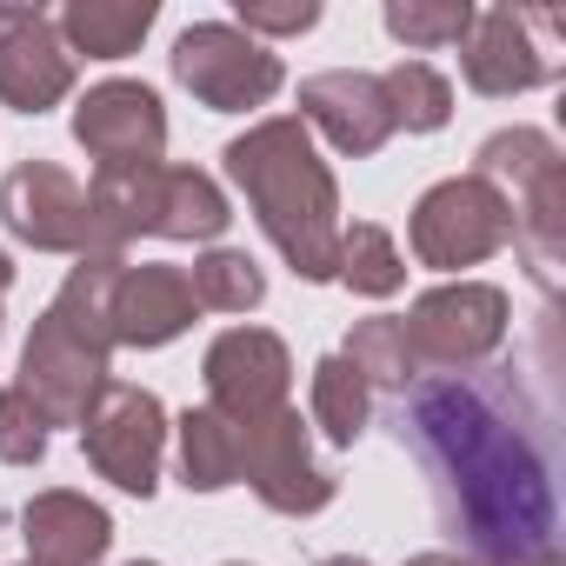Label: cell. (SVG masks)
I'll list each match as a JSON object with an SVG mask.
<instances>
[{
  "label": "cell",
  "mask_w": 566,
  "mask_h": 566,
  "mask_svg": "<svg viewBox=\"0 0 566 566\" xmlns=\"http://www.w3.org/2000/svg\"><path fill=\"white\" fill-rule=\"evenodd\" d=\"M227 566H247V559H227Z\"/></svg>",
  "instance_id": "e575fe53"
},
{
  "label": "cell",
  "mask_w": 566,
  "mask_h": 566,
  "mask_svg": "<svg viewBox=\"0 0 566 566\" xmlns=\"http://www.w3.org/2000/svg\"><path fill=\"white\" fill-rule=\"evenodd\" d=\"M187 287H193V307H213V314H253L266 301V273L253 253L240 247H207L187 273Z\"/></svg>",
  "instance_id": "603a6c76"
},
{
  "label": "cell",
  "mask_w": 566,
  "mask_h": 566,
  "mask_svg": "<svg viewBox=\"0 0 566 566\" xmlns=\"http://www.w3.org/2000/svg\"><path fill=\"white\" fill-rule=\"evenodd\" d=\"M407 240H413V260L420 266L460 273V266H480L500 247H513V207L480 174H453V180H440V187H427L413 200Z\"/></svg>",
  "instance_id": "5b68a950"
},
{
  "label": "cell",
  "mask_w": 566,
  "mask_h": 566,
  "mask_svg": "<svg viewBox=\"0 0 566 566\" xmlns=\"http://www.w3.org/2000/svg\"><path fill=\"white\" fill-rule=\"evenodd\" d=\"M480 8H467V0H387V34L413 54H433V48H460L467 28H473Z\"/></svg>",
  "instance_id": "4316f807"
},
{
  "label": "cell",
  "mask_w": 566,
  "mask_h": 566,
  "mask_svg": "<svg viewBox=\"0 0 566 566\" xmlns=\"http://www.w3.org/2000/svg\"><path fill=\"white\" fill-rule=\"evenodd\" d=\"M127 566H160V559H127Z\"/></svg>",
  "instance_id": "836d02e7"
},
{
  "label": "cell",
  "mask_w": 566,
  "mask_h": 566,
  "mask_svg": "<svg viewBox=\"0 0 566 566\" xmlns=\"http://www.w3.org/2000/svg\"><path fill=\"white\" fill-rule=\"evenodd\" d=\"M193 287H187V266H127L120 273V294H114V347H167L193 327Z\"/></svg>",
  "instance_id": "2e32d148"
},
{
  "label": "cell",
  "mask_w": 566,
  "mask_h": 566,
  "mask_svg": "<svg viewBox=\"0 0 566 566\" xmlns=\"http://www.w3.org/2000/svg\"><path fill=\"white\" fill-rule=\"evenodd\" d=\"M74 140L101 167H160L167 154V107L147 81H101L74 107Z\"/></svg>",
  "instance_id": "7c38bea8"
},
{
  "label": "cell",
  "mask_w": 566,
  "mask_h": 566,
  "mask_svg": "<svg viewBox=\"0 0 566 566\" xmlns=\"http://www.w3.org/2000/svg\"><path fill=\"white\" fill-rule=\"evenodd\" d=\"M334 280H347L367 301H387V294L407 287V260H400V247L380 220H354V227H340V273Z\"/></svg>",
  "instance_id": "cb8c5ba5"
},
{
  "label": "cell",
  "mask_w": 566,
  "mask_h": 566,
  "mask_svg": "<svg viewBox=\"0 0 566 566\" xmlns=\"http://www.w3.org/2000/svg\"><path fill=\"white\" fill-rule=\"evenodd\" d=\"M120 273H127V260H114V253H81L74 273L61 280V294H54V314H61L74 334H87L94 347H107V354H114V294H120Z\"/></svg>",
  "instance_id": "ffe728a7"
},
{
  "label": "cell",
  "mask_w": 566,
  "mask_h": 566,
  "mask_svg": "<svg viewBox=\"0 0 566 566\" xmlns=\"http://www.w3.org/2000/svg\"><path fill=\"white\" fill-rule=\"evenodd\" d=\"M114 354L107 347H94L87 334H74L54 307L34 321V334H28V354H21V394L34 400V413L48 420V427H81L87 413H94V400L107 394V380H114V367H107Z\"/></svg>",
  "instance_id": "9c48e42d"
},
{
  "label": "cell",
  "mask_w": 566,
  "mask_h": 566,
  "mask_svg": "<svg viewBox=\"0 0 566 566\" xmlns=\"http://www.w3.org/2000/svg\"><path fill=\"white\" fill-rule=\"evenodd\" d=\"M8 287H14V260H8V247H0V301H8Z\"/></svg>",
  "instance_id": "4dcf8cb0"
},
{
  "label": "cell",
  "mask_w": 566,
  "mask_h": 566,
  "mask_svg": "<svg viewBox=\"0 0 566 566\" xmlns=\"http://www.w3.org/2000/svg\"><path fill=\"white\" fill-rule=\"evenodd\" d=\"M240 480L253 486V500L266 513H287V520H307V513L334 506V493H340V480L314 460L301 407H273L266 420L240 427Z\"/></svg>",
  "instance_id": "52a82bcc"
},
{
  "label": "cell",
  "mask_w": 566,
  "mask_h": 566,
  "mask_svg": "<svg viewBox=\"0 0 566 566\" xmlns=\"http://www.w3.org/2000/svg\"><path fill=\"white\" fill-rule=\"evenodd\" d=\"M460 74L473 94L486 101H513V94H533L553 81V61L533 48V21L513 14V8H480L467 41H460Z\"/></svg>",
  "instance_id": "9a60e30c"
},
{
  "label": "cell",
  "mask_w": 566,
  "mask_h": 566,
  "mask_svg": "<svg viewBox=\"0 0 566 566\" xmlns=\"http://www.w3.org/2000/svg\"><path fill=\"white\" fill-rule=\"evenodd\" d=\"M74 94V54L41 8H0V101L14 114H48Z\"/></svg>",
  "instance_id": "4fadbf2b"
},
{
  "label": "cell",
  "mask_w": 566,
  "mask_h": 566,
  "mask_svg": "<svg viewBox=\"0 0 566 566\" xmlns=\"http://www.w3.org/2000/svg\"><path fill=\"white\" fill-rule=\"evenodd\" d=\"M174 81L213 107V114H247V107H266L287 81L280 54H266V41L240 34L233 21H193L180 41H174Z\"/></svg>",
  "instance_id": "8992f818"
},
{
  "label": "cell",
  "mask_w": 566,
  "mask_h": 566,
  "mask_svg": "<svg viewBox=\"0 0 566 566\" xmlns=\"http://www.w3.org/2000/svg\"><path fill=\"white\" fill-rule=\"evenodd\" d=\"M233 28L240 34H273V41H287V34H307V28H321V0H233Z\"/></svg>",
  "instance_id": "f1b7e54d"
},
{
  "label": "cell",
  "mask_w": 566,
  "mask_h": 566,
  "mask_svg": "<svg viewBox=\"0 0 566 566\" xmlns=\"http://www.w3.org/2000/svg\"><path fill=\"white\" fill-rule=\"evenodd\" d=\"M321 566H374V559H360V553H334V559H321Z\"/></svg>",
  "instance_id": "1f68e13d"
},
{
  "label": "cell",
  "mask_w": 566,
  "mask_h": 566,
  "mask_svg": "<svg viewBox=\"0 0 566 566\" xmlns=\"http://www.w3.org/2000/svg\"><path fill=\"white\" fill-rule=\"evenodd\" d=\"M340 360L367 380V387H394V394H407L413 387V347H407V327L394 321V314H374V321H354V334H347V347H340Z\"/></svg>",
  "instance_id": "484cf974"
},
{
  "label": "cell",
  "mask_w": 566,
  "mask_h": 566,
  "mask_svg": "<svg viewBox=\"0 0 566 566\" xmlns=\"http://www.w3.org/2000/svg\"><path fill=\"white\" fill-rule=\"evenodd\" d=\"M407 566H473V559H467V553H447V546H440V553H413Z\"/></svg>",
  "instance_id": "f546056e"
},
{
  "label": "cell",
  "mask_w": 566,
  "mask_h": 566,
  "mask_svg": "<svg viewBox=\"0 0 566 566\" xmlns=\"http://www.w3.org/2000/svg\"><path fill=\"white\" fill-rule=\"evenodd\" d=\"M227 180L247 193L260 233L280 247L301 280H334L340 273V187L334 167L314 154V134L294 114H273L260 127H247L240 140H227Z\"/></svg>",
  "instance_id": "7a4b0ae2"
},
{
  "label": "cell",
  "mask_w": 566,
  "mask_h": 566,
  "mask_svg": "<svg viewBox=\"0 0 566 566\" xmlns=\"http://www.w3.org/2000/svg\"><path fill=\"white\" fill-rule=\"evenodd\" d=\"M0 220L34 253H87V187L54 160H21L0 180Z\"/></svg>",
  "instance_id": "8fae6325"
},
{
  "label": "cell",
  "mask_w": 566,
  "mask_h": 566,
  "mask_svg": "<svg viewBox=\"0 0 566 566\" xmlns=\"http://www.w3.org/2000/svg\"><path fill=\"white\" fill-rule=\"evenodd\" d=\"M380 94H387L394 127H407V134H440V127L453 120V87H447V74L427 67V61L387 67V74H380Z\"/></svg>",
  "instance_id": "d4e9b609"
},
{
  "label": "cell",
  "mask_w": 566,
  "mask_h": 566,
  "mask_svg": "<svg viewBox=\"0 0 566 566\" xmlns=\"http://www.w3.org/2000/svg\"><path fill=\"white\" fill-rule=\"evenodd\" d=\"M506 321H513V307L493 280H447V287L413 301V314L400 327H407L413 367L447 380V374H480L506 347Z\"/></svg>",
  "instance_id": "277c9868"
},
{
  "label": "cell",
  "mask_w": 566,
  "mask_h": 566,
  "mask_svg": "<svg viewBox=\"0 0 566 566\" xmlns=\"http://www.w3.org/2000/svg\"><path fill=\"white\" fill-rule=\"evenodd\" d=\"M154 21H160L154 0H74L67 14H54L67 54H87V61H127Z\"/></svg>",
  "instance_id": "ac0fdd59"
},
{
  "label": "cell",
  "mask_w": 566,
  "mask_h": 566,
  "mask_svg": "<svg viewBox=\"0 0 566 566\" xmlns=\"http://www.w3.org/2000/svg\"><path fill=\"white\" fill-rule=\"evenodd\" d=\"M233 220L227 193L200 167H160V200H154V233L160 240H220Z\"/></svg>",
  "instance_id": "d6986e66"
},
{
  "label": "cell",
  "mask_w": 566,
  "mask_h": 566,
  "mask_svg": "<svg viewBox=\"0 0 566 566\" xmlns=\"http://www.w3.org/2000/svg\"><path fill=\"white\" fill-rule=\"evenodd\" d=\"M0 460L8 467H41L48 460V420L21 387H0Z\"/></svg>",
  "instance_id": "83f0119b"
},
{
  "label": "cell",
  "mask_w": 566,
  "mask_h": 566,
  "mask_svg": "<svg viewBox=\"0 0 566 566\" xmlns=\"http://www.w3.org/2000/svg\"><path fill=\"white\" fill-rule=\"evenodd\" d=\"M520 566H559V553H546V559H520Z\"/></svg>",
  "instance_id": "d6a6232c"
},
{
  "label": "cell",
  "mask_w": 566,
  "mask_h": 566,
  "mask_svg": "<svg viewBox=\"0 0 566 566\" xmlns=\"http://www.w3.org/2000/svg\"><path fill=\"white\" fill-rule=\"evenodd\" d=\"M28 566H34V559H28Z\"/></svg>",
  "instance_id": "d590c367"
},
{
  "label": "cell",
  "mask_w": 566,
  "mask_h": 566,
  "mask_svg": "<svg viewBox=\"0 0 566 566\" xmlns=\"http://www.w3.org/2000/svg\"><path fill=\"white\" fill-rule=\"evenodd\" d=\"M307 134H327L347 160H367L394 140V114H387V94H380V74H360V67H327V74H307L301 81V114H294Z\"/></svg>",
  "instance_id": "5bb4252c"
},
{
  "label": "cell",
  "mask_w": 566,
  "mask_h": 566,
  "mask_svg": "<svg viewBox=\"0 0 566 566\" xmlns=\"http://www.w3.org/2000/svg\"><path fill=\"white\" fill-rule=\"evenodd\" d=\"M180 480L193 493H220V486L240 480V427L220 420L213 407L180 413Z\"/></svg>",
  "instance_id": "7402d4cb"
},
{
  "label": "cell",
  "mask_w": 566,
  "mask_h": 566,
  "mask_svg": "<svg viewBox=\"0 0 566 566\" xmlns=\"http://www.w3.org/2000/svg\"><path fill=\"white\" fill-rule=\"evenodd\" d=\"M81 447H87V467L101 480H114L120 493L147 500L160 486V460H167V407L147 387L107 380V394L81 420Z\"/></svg>",
  "instance_id": "ba28073f"
},
{
  "label": "cell",
  "mask_w": 566,
  "mask_h": 566,
  "mask_svg": "<svg viewBox=\"0 0 566 566\" xmlns=\"http://www.w3.org/2000/svg\"><path fill=\"white\" fill-rule=\"evenodd\" d=\"M307 420L321 427V440H327V447H354V440L367 433V420H374V387H367L340 354H327V360L314 367Z\"/></svg>",
  "instance_id": "44dd1931"
},
{
  "label": "cell",
  "mask_w": 566,
  "mask_h": 566,
  "mask_svg": "<svg viewBox=\"0 0 566 566\" xmlns=\"http://www.w3.org/2000/svg\"><path fill=\"white\" fill-rule=\"evenodd\" d=\"M473 174L506 193L513 207V247L526 253L533 280L553 294L559 287V260H566V154L539 127H500L480 140Z\"/></svg>",
  "instance_id": "3957f363"
},
{
  "label": "cell",
  "mask_w": 566,
  "mask_h": 566,
  "mask_svg": "<svg viewBox=\"0 0 566 566\" xmlns=\"http://www.w3.org/2000/svg\"><path fill=\"white\" fill-rule=\"evenodd\" d=\"M200 374H207V407H213L220 420L247 427V420H266L273 407H287L294 354H287V340L266 334V327H227V334L207 347Z\"/></svg>",
  "instance_id": "30bf717a"
},
{
  "label": "cell",
  "mask_w": 566,
  "mask_h": 566,
  "mask_svg": "<svg viewBox=\"0 0 566 566\" xmlns=\"http://www.w3.org/2000/svg\"><path fill=\"white\" fill-rule=\"evenodd\" d=\"M21 526H28V559L34 566H101L107 546H114L107 506H94L87 493H67V486L34 493Z\"/></svg>",
  "instance_id": "e0dca14e"
},
{
  "label": "cell",
  "mask_w": 566,
  "mask_h": 566,
  "mask_svg": "<svg viewBox=\"0 0 566 566\" xmlns=\"http://www.w3.org/2000/svg\"><path fill=\"white\" fill-rule=\"evenodd\" d=\"M400 440L420 453L440 520L467 539L473 566H520L559 553L553 467L539 447V413L513 387V367L413 387V400L400 407Z\"/></svg>",
  "instance_id": "6da1fadb"
}]
</instances>
